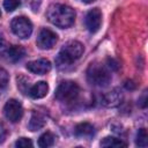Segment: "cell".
I'll return each instance as SVG.
<instances>
[{
	"mask_svg": "<svg viewBox=\"0 0 148 148\" xmlns=\"http://www.w3.org/2000/svg\"><path fill=\"white\" fill-rule=\"evenodd\" d=\"M46 17L56 27L65 29L73 25L75 21V12L72 7L67 5L53 3L49 7L46 12Z\"/></svg>",
	"mask_w": 148,
	"mask_h": 148,
	"instance_id": "1",
	"label": "cell"
},
{
	"mask_svg": "<svg viewBox=\"0 0 148 148\" xmlns=\"http://www.w3.org/2000/svg\"><path fill=\"white\" fill-rule=\"evenodd\" d=\"M84 47L77 40H69L67 42L59 53L56 57V65L59 69H65L66 67L71 66L75 60L80 59L83 54Z\"/></svg>",
	"mask_w": 148,
	"mask_h": 148,
	"instance_id": "2",
	"label": "cell"
},
{
	"mask_svg": "<svg viewBox=\"0 0 148 148\" xmlns=\"http://www.w3.org/2000/svg\"><path fill=\"white\" fill-rule=\"evenodd\" d=\"M87 80L91 86L106 87L111 81V74L104 65L91 62L87 68Z\"/></svg>",
	"mask_w": 148,
	"mask_h": 148,
	"instance_id": "3",
	"label": "cell"
},
{
	"mask_svg": "<svg viewBox=\"0 0 148 148\" xmlns=\"http://www.w3.org/2000/svg\"><path fill=\"white\" fill-rule=\"evenodd\" d=\"M80 94V87L76 82L74 81H62L54 94V97L64 103H71L74 99H76V97Z\"/></svg>",
	"mask_w": 148,
	"mask_h": 148,
	"instance_id": "4",
	"label": "cell"
},
{
	"mask_svg": "<svg viewBox=\"0 0 148 148\" xmlns=\"http://www.w3.org/2000/svg\"><path fill=\"white\" fill-rule=\"evenodd\" d=\"M10 28H12V31L22 39L29 38L32 32V23L29 18L24 16H17L13 18L10 23Z\"/></svg>",
	"mask_w": 148,
	"mask_h": 148,
	"instance_id": "5",
	"label": "cell"
},
{
	"mask_svg": "<svg viewBox=\"0 0 148 148\" xmlns=\"http://www.w3.org/2000/svg\"><path fill=\"white\" fill-rule=\"evenodd\" d=\"M3 114L12 123L20 121L22 116H23L22 104L17 99H14V98L8 99L5 104V106H3Z\"/></svg>",
	"mask_w": 148,
	"mask_h": 148,
	"instance_id": "6",
	"label": "cell"
},
{
	"mask_svg": "<svg viewBox=\"0 0 148 148\" xmlns=\"http://www.w3.org/2000/svg\"><path fill=\"white\" fill-rule=\"evenodd\" d=\"M58 40V36L54 31L47 29V28H42L37 35V46L42 50H50L52 49Z\"/></svg>",
	"mask_w": 148,
	"mask_h": 148,
	"instance_id": "7",
	"label": "cell"
},
{
	"mask_svg": "<svg viewBox=\"0 0 148 148\" xmlns=\"http://www.w3.org/2000/svg\"><path fill=\"white\" fill-rule=\"evenodd\" d=\"M84 21H86L87 29L91 34L98 31V29L101 28V23H102V12L99 10V8L90 9L86 15V20Z\"/></svg>",
	"mask_w": 148,
	"mask_h": 148,
	"instance_id": "8",
	"label": "cell"
},
{
	"mask_svg": "<svg viewBox=\"0 0 148 148\" xmlns=\"http://www.w3.org/2000/svg\"><path fill=\"white\" fill-rule=\"evenodd\" d=\"M27 69L34 74L44 75L51 71V62L46 59H43V58L37 59V60H32V61H29L27 64Z\"/></svg>",
	"mask_w": 148,
	"mask_h": 148,
	"instance_id": "9",
	"label": "cell"
},
{
	"mask_svg": "<svg viewBox=\"0 0 148 148\" xmlns=\"http://www.w3.org/2000/svg\"><path fill=\"white\" fill-rule=\"evenodd\" d=\"M123 98H124V96L120 90L112 89L111 91L103 95L102 103H103V105H105L108 108H114V106H118L123 102Z\"/></svg>",
	"mask_w": 148,
	"mask_h": 148,
	"instance_id": "10",
	"label": "cell"
},
{
	"mask_svg": "<svg viewBox=\"0 0 148 148\" xmlns=\"http://www.w3.org/2000/svg\"><path fill=\"white\" fill-rule=\"evenodd\" d=\"M47 91H49L47 83L45 81H39L29 88L28 95L34 99H38V98H43L44 96H46Z\"/></svg>",
	"mask_w": 148,
	"mask_h": 148,
	"instance_id": "11",
	"label": "cell"
},
{
	"mask_svg": "<svg viewBox=\"0 0 148 148\" xmlns=\"http://www.w3.org/2000/svg\"><path fill=\"white\" fill-rule=\"evenodd\" d=\"M46 124V118L43 113L40 112H37V111H34L31 117H30V120H29V124H28V127L31 132H35V131H38L40 128L44 127V125Z\"/></svg>",
	"mask_w": 148,
	"mask_h": 148,
	"instance_id": "12",
	"label": "cell"
},
{
	"mask_svg": "<svg viewBox=\"0 0 148 148\" xmlns=\"http://www.w3.org/2000/svg\"><path fill=\"white\" fill-rule=\"evenodd\" d=\"M24 56H25V50L20 45H13L6 50V57L10 62H17Z\"/></svg>",
	"mask_w": 148,
	"mask_h": 148,
	"instance_id": "13",
	"label": "cell"
},
{
	"mask_svg": "<svg viewBox=\"0 0 148 148\" xmlns=\"http://www.w3.org/2000/svg\"><path fill=\"white\" fill-rule=\"evenodd\" d=\"M74 134L79 138H91L95 134V128L89 123H81L75 126Z\"/></svg>",
	"mask_w": 148,
	"mask_h": 148,
	"instance_id": "14",
	"label": "cell"
},
{
	"mask_svg": "<svg viewBox=\"0 0 148 148\" xmlns=\"http://www.w3.org/2000/svg\"><path fill=\"white\" fill-rule=\"evenodd\" d=\"M54 141H56V135L52 133V132H45L43 133L39 139H38V146L42 147V148H47V147H51L54 145Z\"/></svg>",
	"mask_w": 148,
	"mask_h": 148,
	"instance_id": "15",
	"label": "cell"
},
{
	"mask_svg": "<svg viewBox=\"0 0 148 148\" xmlns=\"http://www.w3.org/2000/svg\"><path fill=\"white\" fill-rule=\"evenodd\" d=\"M99 145L102 147H126L127 146L123 140H120L118 138H114V136H106V138H104L101 141Z\"/></svg>",
	"mask_w": 148,
	"mask_h": 148,
	"instance_id": "16",
	"label": "cell"
},
{
	"mask_svg": "<svg viewBox=\"0 0 148 148\" xmlns=\"http://www.w3.org/2000/svg\"><path fill=\"white\" fill-rule=\"evenodd\" d=\"M135 143L139 147H147L148 145V135H147V131L146 128H140L136 133V139H135Z\"/></svg>",
	"mask_w": 148,
	"mask_h": 148,
	"instance_id": "17",
	"label": "cell"
},
{
	"mask_svg": "<svg viewBox=\"0 0 148 148\" xmlns=\"http://www.w3.org/2000/svg\"><path fill=\"white\" fill-rule=\"evenodd\" d=\"M29 80L27 79V77H24V76H22V75H20V76H17V87H18V89L23 92V94H28V91H29Z\"/></svg>",
	"mask_w": 148,
	"mask_h": 148,
	"instance_id": "18",
	"label": "cell"
},
{
	"mask_svg": "<svg viewBox=\"0 0 148 148\" xmlns=\"http://www.w3.org/2000/svg\"><path fill=\"white\" fill-rule=\"evenodd\" d=\"M9 82V75L5 68L0 67V88H6Z\"/></svg>",
	"mask_w": 148,
	"mask_h": 148,
	"instance_id": "19",
	"label": "cell"
},
{
	"mask_svg": "<svg viewBox=\"0 0 148 148\" xmlns=\"http://www.w3.org/2000/svg\"><path fill=\"white\" fill-rule=\"evenodd\" d=\"M18 6H20V1L18 0H5L3 1V8L7 12H13Z\"/></svg>",
	"mask_w": 148,
	"mask_h": 148,
	"instance_id": "20",
	"label": "cell"
},
{
	"mask_svg": "<svg viewBox=\"0 0 148 148\" xmlns=\"http://www.w3.org/2000/svg\"><path fill=\"white\" fill-rule=\"evenodd\" d=\"M32 141L28 138H20L18 140H16L15 146L18 148H27V147H32Z\"/></svg>",
	"mask_w": 148,
	"mask_h": 148,
	"instance_id": "21",
	"label": "cell"
},
{
	"mask_svg": "<svg viewBox=\"0 0 148 148\" xmlns=\"http://www.w3.org/2000/svg\"><path fill=\"white\" fill-rule=\"evenodd\" d=\"M25 2L31 8L32 12H37L39 6H40V3H42V0H25Z\"/></svg>",
	"mask_w": 148,
	"mask_h": 148,
	"instance_id": "22",
	"label": "cell"
},
{
	"mask_svg": "<svg viewBox=\"0 0 148 148\" xmlns=\"http://www.w3.org/2000/svg\"><path fill=\"white\" fill-rule=\"evenodd\" d=\"M6 135H7V131H6V127L3 126L2 123H0V143H2L6 139Z\"/></svg>",
	"mask_w": 148,
	"mask_h": 148,
	"instance_id": "23",
	"label": "cell"
},
{
	"mask_svg": "<svg viewBox=\"0 0 148 148\" xmlns=\"http://www.w3.org/2000/svg\"><path fill=\"white\" fill-rule=\"evenodd\" d=\"M108 65H109L110 68H112V69H114V71H117L118 67H119V64H118L114 59H111V58L108 59Z\"/></svg>",
	"mask_w": 148,
	"mask_h": 148,
	"instance_id": "24",
	"label": "cell"
},
{
	"mask_svg": "<svg viewBox=\"0 0 148 148\" xmlns=\"http://www.w3.org/2000/svg\"><path fill=\"white\" fill-rule=\"evenodd\" d=\"M135 83L132 81V80H127L126 82H125V88L126 89H130V90H133V89H135Z\"/></svg>",
	"mask_w": 148,
	"mask_h": 148,
	"instance_id": "25",
	"label": "cell"
},
{
	"mask_svg": "<svg viewBox=\"0 0 148 148\" xmlns=\"http://www.w3.org/2000/svg\"><path fill=\"white\" fill-rule=\"evenodd\" d=\"M139 104L141 105V108H146V105H147V98H146V91H145V94L142 95V97H141V99H139Z\"/></svg>",
	"mask_w": 148,
	"mask_h": 148,
	"instance_id": "26",
	"label": "cell"
},
{
	"mask_svg": "<svg viewBox=\"0 0 148 148\" xmlns=\"http://www.w3.org/2000/svg\"><path fill=\"white\" fill-rule=\"evenodd\" d=\"M81 2H83V3H92L94 1H96V0H80Z\"/></svg>",
	"mask_w": 148,
	"mask_h": 148,
	"instance_id": "27",
	"label": "cell"
},
{
	"mask_svg": "<svg viewBox=\"0 0 148 148\" xmlns=\"http://www.w3.org/2000/svg\"><path fill=\"white\" fill-rule=\"evenodd\" d=\"M0 16H1V13H0Z\"/></svg>",
	"mask_w": 148,
	"mask_h": 148,
	"instance_id": "28",
	"label": "cell"
}]
</instances>
